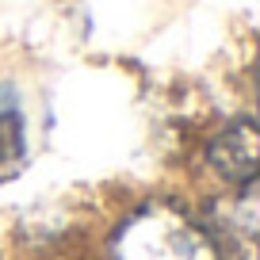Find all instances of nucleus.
Masks as SVG:
<instances>
[{
	"mask_svg": "<svg viewBox=\"0 0 260 260\" xmlns=\"http://www.w3.org/2000/svg\"><path fill=\"white\" fill-rule=\"evenodd\" d=\"M115 260H222L214 237L172 203H146L111 237Z\"/></svg>",
	"mask_w": 260,
	"mask_h": 260,
	"instance_id": "nucleus-1",
	"label": "nucleus"
},
{
	"mask_svg": "<svg viewBox=\"0 0 260 260\" xmlns=\"http://www.w3.org/2000/svg\"><path fill=\"white\" fill-rule=\"evenodd\" d=\"M207 161H211V169L222 180H230L237 187L256 184V172H260V130H256V122L237 119L226 130H218L211 138V146H207Z\"/></svg>",
	"mask_w": 260,
	"mask_h": 260,
	"instance_id": "nucleus-2",
	"label": "nucleus"
},
{
	"mask_svg": "<svg viewBox=\"0 0 260 260\" xmlns=\"http://www.w3.org/2000/svg\"><path fill=\"white\" fill-rule=\"evenodd\" d=\"M27 157L23 142V115H19V96L12 84H0V184L19 176Z\"/></svg>",
	"mask_w": 260,
	"mask_h": 260,
	"instance_id": "nucleus-3",
	"label": "nucleus"
}]
</instances>
